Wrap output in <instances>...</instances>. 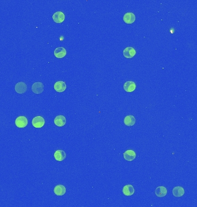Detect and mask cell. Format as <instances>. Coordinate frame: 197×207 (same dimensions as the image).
<instances>
[{
    "mask_svg": "<svg viewBox=\"0 0 197 207\" xmlns=\"http://www.w3.org/2000/svg\"><path fill=\"white\" fill-rule=\"evenodd\" d=\"M172 194L176 197L183 196L184 194V189L181 186H175L172 189Z\"/></svg>",
    "mask_w": 197,
    "mask_h": 207,
    "instance_id": "obj_17",
    "label": "cell"
},
{
    "mask_svg": "<svg viewBox=\"0 0 197 207\" xmlns=\"http://www.w3.org/2000/svg\"><path fill=\"white\" fill-rule=\"evenodd\" d=\"M32 124L35 128H41L45 124V120L43 117L38 116L32 119Z\"/></svg>",
    "mask_w": 197,
    "mask_h": 207,
    "instance_id": "obj_1",
    "label": "cell"
},
{
    "mask_svg": "<svg viewBox=\"0 0 197 207\" xmlns=\"http://www.w3.org/2000/svg\"><path fill=\"white\" fill-rule=\"evenodd\" d=\"M54 158L57 161H62L66 158V154L65 152L62 150H58L54 153Z\"/></svg>",
    "mask_w": 197,
    "mask_h": 207,
    "instance_id": "obj_15",
    "label": "cell"
},
{
    "mask_svg": "<svg viewBox=\"0 0 197 207\" xmlns=\"http://www.w3.org/2000/svg\"><path fill=\"white\" fill-rule=\"evenodd\" d=\"M52 19L57 23H62L65 20V15L62 12H56L52 15Z\"/></svg>",
    "mask_w": 197,
    "mask_h": 207,
    "instance_id": "obj_8",
    "label": "cell"
},
{
    "mask_svg": "<svg viewBox=\"0 0 197 207\" xmlns=\"http://www.w3.org/2000/svg\"><path fill=\"white\" fill-rule=\"evenodd\" d=\"M66 89V85L64 81H59L54 84V89L57 92L61 93L64 92Z\"/></svg>",
    "mask_w": 197,
    "mask_h": 207,
    "instance_id": "obj_9",
    "label": "cell"
},
{
    "mask_svg": "<svg viewBox=\"0 0 197 207\" xmlns=\"http://www.w3.org/2000/svg\"><path fill=\"white\" fill-rule=\"evenodd\" d=\"M124 21L126 24H133L135 21V16L132 12H127L124 16Z\"/></svg>",
    "mask_w": 197,
    "mask_h": 207,
    "instance_id": "obj_7",
    "label": "cell"
},
{
    "mask_svg": "<svg viewBox=\"0 0 197 207\" xmlns=\"http://www.w3.org/2000/svg\"><path fill=\"white\" fill-rule=\"evenodd\" d=\"M122 191L125 196H130L134 193V188L131 185H127L124 187Z\"/></svg>",
    "mask_w": 197,
    "mask_h": 207,
    "instance_id": "obj_14",
    "label": "cell"
},
{
    "mask_svg": "<svg viewBox=\"0 0 197 207\" xmlns=\"http://www.w3.org/2000/svg\"><path fill=\"white\" fill-rule=\"evenodd\" d=\"M15 91L19 94H23L25 93L27 90V86L26 83L20 82L16 83L15 85Z\"/></svg>",
    "mask_w": 197,
    "mask_h": 207,
    "instance_id": "obj_6",
    "label": "cell"
},
{
    "mask_svg": "<svg viewBox=\"0 0 197 207\" xmlns=\"http://www.w3.org/2000/svg\"><path fill=\"white\" fill-rule=\"evenodd\" d=\"M155 194L156 195L159 197H163L167 195V190L166 187L164 186H159L156 189Z\"/></svg>",
    "mask_w": 197,
    "mask_h": 207,
    "instance_id": "obj_16",
    "label": "cell"
},
{
    "mask_svg": "<svg viewBox=\"0 0 197 207\" xmlns=\"http://www.w3.org/2000/svg\"><path fill=\"white\" fill-rule=\"evenodd\" d=\"M124 88L126 92H133L136 89V84L132 81H129L124 83Z\"/></svg>",
    "mask_w": 197,
    "mask_h": 207,
    "instance_id": "obj_4",
    "label": "cell"
},
{
    "mask_svg": "<svg viewBox=\"0 0 197 207\" xmlns=\"http://www.w3.org/2000/svg\"><path fill=\"white\" fill-rule=\"evenodd\" d=\"M15 124L18 128H24L28 124V120L25 116H19L16 119Z\"/></svg>",
    "mask_w": 197,
    "mask_h": 207,
    "instance_id": "obj_2",
    "label": "cell"
},
{
    "mask_svg": "<svg viewBox=\"0 0 197 207\" xmlns=\"http://www.w3.org/2000/svg\"><path fill=\"white\" fill-rule=\"evenodd\" d=\"M124 157L125 160H127V161H132L135 158L136 153L133 150H126L124 154Z\"/></svg>",
    "mask_w": 197,
    "mask_h": 207,
    "instance_id": "obj_10",
    "label": "cell"
},
{
    "mask_svg": "<svg viewBox=\"0 0 197 207\" xmlns=\"http://www.w3.org/2000/svg\"><path fill=\"white\" fill-rule=\"evenodd\" d=\"M66 50L63 47H57L54 50V55L57 58H62L66 56Z\"/></svg>",
    "mask_w": 197,
    "mask_h": 207,
    "instance_id": "obj_11",
    "label": "cell"
},
{
    "mask_svg": "<svg viewBox=\"0 0 197 207\" xmlns=\"http://www.w3.org/2000/svg\"><path fill=\"white\" fill-rule=\"evenodd\" d=\"M123 54H124V56L125 58H132L135 55L136 51L133 47H126V48H124Z\"/></svg>",
    "mask_w": 197,
    "mask_h": 207,
    "instance_id": "obj_5",
    "label": "cell"
},
{
    "mask_svg": "<svg viewBox=\"0 0 197 207\" xmlns=\"http://www.w3.org/2000/svg\"><path fill=\"white\" fill-rule=\"evenodd\" d=\"M66 191L65 186L62 185H58L55 186L54 189V192L57 196H63L65 194Z\"/></svg>",
    "mask_w": 197,
    "mask_h": 207,
    "instance_id": "obj_13",
    "label": "cell"
},
{
    "mask_svg": "<svg viewBox=\"0 0 197 207\" xmlns=\"http://www.w3.org/2000/svg\"><path fill=\"white\" fill-rule=\"evenodd\" d=\"M44 90L43 84L40 82H35L32 86V91L35 94H41Z\"/></svg>",
    "mask_w": 197,
    "mask_h": 207,
    "instance_id": "obj_3",
    "label": "cell"
},
{
    "mask_svg": "<svg viewBox=\"0 0 197 207\" xmlns=\"http://www.w3.org/2000/svg\"><path fill=\"white\" fill-rule=\"evenodd\" d=\"M124 123L126 125L131 127L133 126L135 123V119L133 115L126 116L124 119Z\"/></svg>",
    "mask_w": 197,
    "mask_h": 207,
    "instance_id": "obj_18",
    "label": "cell"
},
{
    "mask_svg": "<svg viewBox=\"0 0 197 207\" xmlns=\"http://www.w3.org/2000/svg\"><path fill=\"white\" fill-rule=\"evenodd\" d=\"M66 118L63 115H58L54 119V123L58 127H63L66 124Z\"/></svg>",
    "mask_w": 197,
    "mask_h": 207,
    "instance_id": "obj_12",
    "label": "cell"
}]
</instances>
